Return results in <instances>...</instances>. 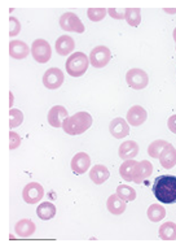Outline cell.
Masks as SVG:
<instances>
[{"label": "cell", "mask_w": 176, "mask_h": 252, "mask_svg": "<svg viewBox=\"0 0 176 252\" xmlns=\"http://www.w3.org/2000/svg\"><path fill=\"white\" fill-rule=\"evenodd\" d=\"M153 194L163 204L176 203V176H159L153 184Z\"/></svg>", "instance_id": "1"}, {"label": "cell", "mask_w": 176, "mask_h": 252, "mask_svg": "<svg viewBox=\"0 0 176 252\" xmlns=\"http://www.w3.org/2000/svg\"><path fill=\"white\" fill-rule=\"evenodd\" d=\"M92 126V116L88 112H78L64 120L62 129L69 135H80Z\"/></svg>", "instance_id": "2"}, {"label": "cell", "mask_w": 176, "mask_h": 252, "mask_svg": "<svg viewBox=\"0 0 176 252\" xmlns=\"http://www.w3.org/2000/svg\"><path fill=\"white\" fill-rule=\"evenodd\" d=\"M90 59L83 52H74L66 60V72L72 77H82L90 66Z\"/></svg>", "instance_id": "3"}, {"label": "cell", "mask_w": 176, "mask_h": 252, "mask_svg": "<svg viewBox=\"0 0 176 252\" xmlns=\"http://www.w3.org/2000/svg\"><path fill=\"white\" fill-rule=\"evenodd\" d=\"M31 55L34 60L39 64H46L52 58V48L44 39H36L31 46Z\"/></svg>", "instance_id": "4"}, {"label": "cell", "mask_w": 176, "mask_h": 252, "mask_svg": "<svg viewBox=\"0 0 176 252\" xmlns=\"http://www.w3.org/2000/svg\"><path fill=\"white\" fill-rule=\"evenodd\" d=\"M126 81L131 89L133 90H143L148 86L149 83V77H148L147 72L143 69H129L126 74Z\"/></svg>", "instance_id": "5"}, {"label": "cell", "mask_w": 176, "mask_h": 252, "mask_svg": "<svg viewBox=\"0 0 176 252\" xmlns=\"http://www.w3.org/2000/svg\"><path fill=\"white\" fill-rule=\"evenodd\" d=\"M60 26L65 32H78V34H83L84 30H86L84 25L80 21V18L73 12H66L60 17Z\"/></svg>", "instance_id": "6"}, {"label": "cell", "mask_w": 176, "mask_h": 252, "mask_svg": "<svg viewBox=\"0 0 176 252\" xmlns=\"http://www.w3.org/2000/svg\"><path fill=\"white\" fill-rule=\"evenodd\" d=\"M112 59V52L105 46H97L90 54V63L94 68H105Z\"/></svg>", "instance_id": "7"}, {"label": "cell", "mask_w": 176, "mask_h": 252, "mask_svg": "<svg viewBox=\"0 0 176 252\" xmlns=\"http://www.w3.org/2000/svg\"><path fill=\"white\" fill-rule=\"evenodd\" d=\"M44 189L43 186L38 182H31L27 184L22 191V198L27 204H36L43 199Z\"/></svg>", "instance_id": "8"}, {"label": "cell", "mask_w": 176, "mask_h": 252, "mask_svg": "<svg viewBox=\"0 0 176 252\" xmlns=\"http://www.w3.org/2000/svg\"><path fill=\"white\" fill-rule=\"evenodd\" d=\"M64 83V72L58 68H50L43 74V85L50 90H56Z\"/></svg>", "instance_id": "9"}, {"label": "cell", "mask_w": 176, "mask_h": 252, "mask_svg": "<svg viewBox=\"0 0 176 252\" xmlns=\"http://www.w3.org/2000/svg\"><path fill=\"white\" fill-rule=\"evenodd\" d=\"M72 170L75 174L80 176L84 174L91 166V158L87 155L86 152H78L74 158H72Z\"/></svg>", "instance_id": "10"}, {"label": "cell", "mask_w": 176, "mask_h": 252, "mask_svg": "<svg viewBox=\"0 0 176 252\" xmlns=\"http://www.w3.org/2000/svg\"><path fill=\"white\" fill-rule=\"evenodd\" d=\"M153 173V165L151 161L148 160H143V161L137 162L135 172H133V180L132 182L135 184H143L144 181H147L149 177Z\"/></svg>", "instance_id": "11"}, {"label": "cell", "mask_w": 176, "mask_h": 252, "mask_svg": "<svg viewBox=\"0 0 176 252\" xmlns=\"http://www.w3.org/2000/svg\"><path fill=\"white\" fill-rule=\"evenodd\" d=\"M109 131L112 134L113 137L117 138V139H122V138H126L129 134V124L127 123L125 119H121V117H117L110 123L109 125Z\"/></svg>", "instance_id": "12"}, {"label": "cell", "mask_w": 176, "mask_h": 252, "mask_svg": "<svg viewBox=\"0 0 176 252\" xmlns=\"http://www.w3.org/2000/svg\"><path fill=\"white\" fill-rule=\"evenodd\" d=\"M148 113L140 105H133L127 112V123L131 126H140L147 121Z\"/></svg>", "instance_id": "13"}, {"label": "cell", "mask_w": 176, "mask_h": 252, "mask_svg": "<svg viewBox=\"0 0 176 252\" xmlns=\"http://www.w3.org/2000/svg\"><path fill=\"white\" fill-rule=\"evenodd\" d=\"M65 119H68V111L62 105H54L48 112V123L53 127H62Z\"/></svg>", "instance_id": "14"}, {"label": "cell", "mask_w": 176, "mask_h": 252, "mask_svg": "<svg viewBox=\"0 0 176 252\" xmlns=\"http://www.w3.org/2000/svg\"><path fill=\"white\" fill-rule=\"evenodd\" d=\"M9 55L16 60L26 59L30 55L29 46L22 40H12L9 43Z\"/></svg>", "instance_id": "15"}, {"label": "cell", "mask_w": 176, "mask_h": 252, "mask_svg": "<svg viewBox=\"0 0 176 252\" xmlns=\"http://www.w3.org/2000/svg\"><path fill=\"white\" fill-rule=\"evenodd\" d=\"M54 48L60 56H66V55L73 54V51L75 48V42L70 35H61L56 40Z\"/></svg>", "instance_id": "16"}, {"label": "cell", "mask_w": 176, "mask_h": 252, "mask_svg": "<svg viewBox=\"0 0 176 252\" xmlns=\"http://www.w3.org/2000/svg\"><path fill=\"white\" fill-rule=\"evenodd\" d=\"M159 162L165 169H171L176 165V148L169 143L159 156Z\"/></svg>", "instance_id": "17"}, {"label": "cell", "mask_w": 176, "mask_h": 252, "mask_svg": "<svg viewBox=\"0 0 176 252\" xmlns=\"http://www.w3.org/2000/svg\"><path fill=\"white\" fill-rule=\"evenodd\" d=\"M139 144L133 141H126L123 142L121 146H119L118 155L122 160H131V158H136L137 154H139Z\"/></svg>", "instance_id": "18"}, {"label": "cell", "mask_w": 176, "mask_h": 252, "mask_svg": "<svg viewBox=\"0 0 176 252\" xmlns=\"http://www.w3.org/2000/svg\"><path fill=\"white\" fill-rule=\"evenodd\" d=\"M36 230L35 223L32 222L29 219H22L15 225V231L17 237L29 238L31 237Z\"/></svg>", "instance_id": "19"}, {"label": "cell", "mask_w": 176, "mask_h": 252, "mask_svg": "<svg viewBox=\"0 0 176 252\" xmlns=\"http://www.w3.org/2000/svg\"><path fill=\"white\" fill-rule=\"evenodd\" d=\"M110 177V172L105 165H95L94 168H91L90 170V178L91 181L96 185H102L104 182L109 180Z\"/></svg>", "instance_id": "20"}, {"label": "cell", "mask_w": 176, "mask_h": 252, "mask_svg": "<svg viewBox=\"0 0 176 252\" xmlns=\"http://www.w3.org/2000/svg\"><path fill=\"white\" fill-rule=\"evenodd\" d=\"M126 204L127 203L125 200L119 198L117 194L110 195L106 200V208L112 215H115V216H118V215H122L125 211H126Z\"/></svg>", "instance_id": "21"}, {"label": "cell", "mask_w": 176, "mask_h": 252, "mask_svg": "<svg viewBox=\"0 0 176 252\" xmlns=\"http://www.w3.org/2000/svg\"><path fill=\"white\" fill-rule=\"evenodd\" d=\"M36 215L39 217L40 220L48 221L52 220L56 216V207L50 202H44L36 208Z\"/></svg>", "instance_id": "22"}, {"label": "cell", "mask_w": 176, "mask_h": 252, "mask_svg": "<svg viewBox=\"0 0 176 252\" xmlns=\"http://www.w3.org/2000/svg\"><path fill=\"white\" fill-rule=\"evenodd\" d=\"M158 235L163 241H176V223L171 221L162 223Z\"/></svg>", "instance_id": "23"}, {"label": "cell", "mask_w": 176, "mask_h": 252, "mask_svg": "<svg viewBox=\"0 0 176 252\" xmlns=\"http://www.w3.org/2000/svg\"><path fill=\"white\" fill-rule=\"evenodd\" d=\"M136 165L137 161H135L133 158H131V160H125V162L119 168V174H121L123 180L127 181V182H131L133 180V172H135Z\"/></svg>", "instance_id": "24"}, {"label": "cell", "mask_w": 176, "mask_h": 252, "mask_svg": "<svg viewBox=\"0 0 176 252\" xmlns=\"http://www.w3.org/2000/svg\"><path fill=\"white\" fill-rule=\"evenodd\" d=\"M148 219L151 222H159L166 217V209L159 204H151L147 211Z\"/></svg>", "instance_id": "25"}, {"label": "cell", "mask_w": 176, "mask_h": 252, "mask_svg": "<svg viewBox=\"0 0 176 252\" xmlns=\"http://www.w3.org/2000/svg\"><path fill=\"white\" fill-rule=\"evenodd\" d=\"M115 194L118 195L119 198L125 200L126 203L133 202L136 199V191H135V189H132L131 186H127V185H119L118 188H117Z\"/></svg>", "instance_id": "26"}, {"label": "cell", "mask_w": 176, "mask_h": 252, "mask_svg": "<svg viewBox=\"0 0 176 252\" xmlns=\"http://www.w3.org/2000/svg\"><path fill=\"white\" fill-rule=\"evenodd\" d=\"M140 8H127L126 9V21L129 26H136L140 25L141 22V13Z\"/></svg>", "instance_id": "27"}, {"label": "cell", "mask_w": 176, "mask_h": 252, "mask_svg": "<svg viewBox=\"0 0 176 252\" xmlns=\"http://www.w3.org/2000/svg\"><path fill=\"white\" fill-rule=\"evenodd\" d=\"M167 142L163 141V139H157V141L151 142V144H149V147H148V154H149V156L151 158H159V156H161L162 151L165 150V147L167 146Z\"/></svg>", "instance_id": "28"}, {"label": "cell", "mask_w": 176, "mask_h": 252, "mask_svg": "<svg viewBox=\"0 0 176 252\" xmlns=\"http://www.w3.org/2000/svg\"><path fill=\"white\" fill-rule=\"evenodd\" d=\"M106 13H108V9H105V8H88L87 9V16L94 22L101 21L106 16Z\"/></svg>", "instance_id": "29"}, {"label": "cell", "mask_w": 176, "mask_h": 252, "mask_svg": "<svg viewBox=\"0 0 176 252\" xmlns=\"http://www.w3.org/2000/svg\"><path fill=\"white\" fill-rule=\"evenodd\" d=\"M22 121H24V113L20 109L13 108L9 111V127L11 129L21 125Z\"/></svg>", "instance_id": "30"}, {"label": "cell", "mask_w": 176, "mask_h": 252, "mask_svg": "<svg viewBox=\"0 0 176 252\" xmlns=\"http://www.w3.org/2000/svg\"><path fill=\"white\" fill-rule=\"evenodd\" d=\"M21 32V24L16 17L9 18V36H16Z\"/></svg>", "instance_id": "31"}, {"label": "cell", "mask_w": 176, "mask_h": 252, "mask_svg": "<svg viewBox=\"0 0 176 252\" xmlns=\"http://www.w3.org/2000/svg\"><path fill=\"white\" fill-rule=\"evenodd\" d=\"M108 13L110 17L117 18V20H122L126 17V9L123 8H108Z\"/></svg>", "instance_id": "32"}, {"label": "cell", "mask_w": 176, "mask_h": 252, "mask_svg": "<svg viewBox=\"0 0 176 252\" xmlns=\"http://www.w3.org/2000/svg\"><path fill=\"white\" fill-rule=\"evenodd\" d=\"M20 144H21V137L15 131H11L9 133V148L16 150V148L20 147Z\"/></svg>", "instance_id": "33"}, {"label": "cell", "mask_w": 176, "mask_h": 252, "mask_svg": "<svg viewBox=\"0 0 176 252\" xmlns=\"http://www.w3.org/2000/svg\"><path fill=\"white\" fill-rule=\"evenodd\" d=\"M167 126H169L170 131H173L174 134H176V115L171 116L167 121Z\"/></svg>", "instance_id": "34"}, {"label": "cell", "mask_w": 176, "mask_h": 252, "mask_svg": "<svg viewBox=\"0 0 176 252\" xmlns=\"http://www.w3.org/2000/svg\"><path fill=\"white\" fill-rule=\"evenodd\" d=\"M165 11L167 12V13H175V12H176V8H175V9H167V8H166Z\"/></svg>", "instance_id": "35"}, {"label": "cell", "mask_w": 176, "mask_h": 252, "mask_svg": "<svg viewBox=\"0 0 176 252\" xmlns=\"http://www.w3.org/2000/svg\"><path fill=\"white\" fill-rule=\"evenodd\" d=\"M9 95H11V109H12V105H13V94L11 93Z\"/></svg>", "instance_id": "36"}, {"label": "cell", "mask_w": 176, "mask_h": 252, "mask_svg": "<svg viewBox=\"0 0 176 252\" xmlns=\"http://www.w3.org/2000/svg\"><path fill=\"white\" fill-rule=\"evenodd\" d=\"M174 39H175V42H176V28H175V30H174Z\"/></svg>", "instance_id": "37"}]
</instances>
